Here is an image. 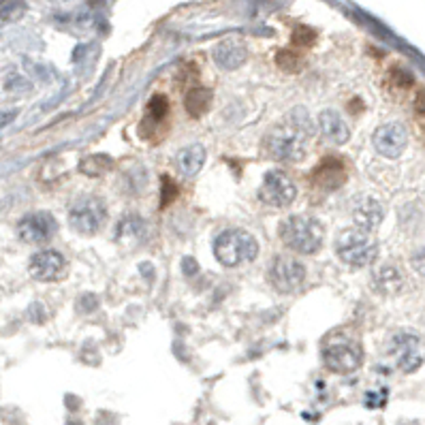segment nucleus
<instances>
[{
    "label": "nucleus",
    "instance_id": "1a4fd4ad",
    "mask_svg": "<svg viewBox=\"0 0 425 425\" xmlns=\"http://www.w3.org/2000/svg\"><path fill=\"white\" fill-rule=\"evenodd\" d=\"M297 197L295 182L282 171H269L259 188V199L271 207H289Z\"/></svg>",
    "mask_w": 425,
    "mask_h": 425
},
{
    "label": "nucleus",
    "instance_id": "b1692460",
    "mask_svg": "<svg viewBox=\"0 0 425 425\" xmlns=\"http://www.w3.org/2000/svg\"><path fill=\"white\" fill-rule=\"evenodd\" d=\"M410 267H412L419 276H425V246H421V248L410 257Z\"/></svg>",
    "mask_w": 425,
    "mask_h": 425
},
{
    "label": "nucleus",
    "instance_id": "39448f33",
    "mask_svg": "<svg viewBox=\"0 0 425 425\" xmlns=\"http://www.w3.org/2000/svg\"><path fill=\"white\" fill-rule=\"evenodd\" d=\"M323 364L327 370L335 372V374H350L359 370L362 362H364V350L362 346L342 333L331 335L325 344H323Z\"/></svg>",
    "mask_w": 425,
    "mask_h": 425
},
{
    "label": "nucleus",
    "instance_id": "412c9836",
    "mask_svg": "<svg viewBox=\"0 0 425 425\" xmlns=\"http://www.w3.org/2000/svg\"><path fill=\"white\" fill-rule=\"evenodd\" d=\"M278 64H280V68L291 70V73H295V70L302 68V60L293 51H280L278 54Z\"/></svg>",
    "mask_w": 425,
    "mask_h": 425
},
{
    "label": "nucleus",
    "instance_id": "20e7f679",
    "mask_svg": "<svg viewBox=\"0 0 425 425\" xmlns=\"http://www.w3.org/2000/svg\"><path fill=\"white\" fill-rule=\"evenodd\" d=\"M214 254L225 267H240L250 263L259 254V242L244 229H227L214 242Z\"/></svg>",
    "mask_w": 425,
    "mask_h": 425
},
{
    "label": "nucleus",
    "instance_id": "f257e3e1",
    "mask_svg": "<svg viewBox=\"0 0 425 425\" xmlns=\"http://www.w3.org/2000/svg\"><path fill=\"white\" fill-rule=\"evenodd\" d=\"M312 137V122L304 109H293L282 118L265 137V152L280 163H300Z\"/></svg>",
    "mask_w": 425,
    "mask_h": 425
},
{
    "label": "nucleus",
    "instance_id": "6e6552de",
    "mask_svg": "<svg viewBox=\"0 0 425 425\" xmlns=\"http://www.w3.org/2000/svg\"><path fill=\"white\" fill-rule=\"evenodd\" d=\"M389 355L402 372L410 374L425 362V342L412 331H400L389 340Z\"/></svg>",
    "mask_w": 425,
    "mask_h": 425
},
{
    "label": "nucleus",
    "instance_id": "ddd939ff",
    "mask_svg": "<svg viewBox=\"0 0 425 425\" xmlns=\"http://www.w3.org/2000/svg\"><path fill=\"white\" fill-rule=\"evenodd\" d=\"M383 218H385V207L378 199L370 195H362L352 203V221H355V227L372 233L383 223Z\"/></svg>",
    "mask_w": 425,
    "mask_h": 425
},
{
    "label": "nucleus",
    "instance_id": "5701e85b",
    "mask_svg": "<svg viewBox=\"0 0 425 425\" xmlns=\"http://www.w3.org/2000/svg\"><path fill=\"white\" fill-rule=\"evenodd\" d=\"M175 195H178V186L171 182V178H163V201H161V205L163 207L169 205L175 199Z\"/></svg>",
    "mask_w": 425,
    "mask_h": 425
},
{
    "label": "nucleus",
    "instance_id": "9d476101",
    "mask_svg": "<svg viewBox=\"0 0 425 425\" xmlns=\"http://www.w3.org/2000/svg\"><path fill=\"white\" fill-rule=\"evenodd\" d=\"M58 225L54 221L51 214H47V211H35V214H28L20 221L18 225V235L22 242L26 244H45L54 238Z\"/></svg>",
    "mask_w": 425,
    "mask_h": 425
},
{
    "label": "nucleus",
    "instance_id": "f3484780",
    "mask_svg": "<svg viewBox=\"0 0 425 425\" xmlns=\"http://www.w3.org/2000/svg\"><path fill=\"white\" fill-rule=\"evenodd\" d=\"M314 175H316V178H314V184L321 186V188H327V190L342 186L344 180H346L344 167H342V163L335 161V159H325L323 165H319V169H316Z\"/></svg>",
    "mask_w": 425,
    "mask_h": 425
},
{
    "label": "nucleus",
    "instance_id": "0eeeda50",
    "mask_svg": "<svg viewBox=\"0 0 425 425\" xmlns=\"http://www.w3.org/2000/svg\"><path fill=\"white\" fill-rule=\"evenodd\" d=\"M269 285L273 287V291L289 295L302 289L304 280H306V265L302 261H297L295 257L289 254H278L273 257L271 265H269Z\"/></svg>",
    "mask_w": 425,
    "mask_h": 425
},
{
    "label": "nucleus",
    "instance_id": "aec40b11",
    "mask_svg": "<svg viewBox=\"0 0 425 425\" xmlns=\"http://www.w3.org/2000/svg\"><path fill=\"white\" fill-rule=\"evenodd\" d=\"M118 233H120V238L122 235H130V238H135V235H139V238H144V233H146V223L141 221L137 214H133V216H126L122 223H120V229H118Z\"/></svg>",
    "mask_w": 425,
    "mask_h": 425
},
{
    "label": "nucleus",
    "instance_id": "dca6fc26",
    "mask_svg": "<svg viewBox=\"0 0 425 425\" xmlns=\"http://www.w3.org/2000/svg\"><path fill=\"white\" fill-rule=\"evenodd\" d=\"M372 280H374V289L381 295H398L402 291V287H404L402 271L391 263H385V265L376 267Z\"/></svg>",
    "mask_w": 425,
    "mask_h": 425
},
{
    "label": "nucleus",
    "instance_id": "423d86ee",
    "mask_svg": "<svg viewBox=\"0 0 425 425\" xmlns=\"http://www.w3.org/2000/svg\"><path fill=\"white\" fill-rule=\"evenodd\" d=\"M107 223V207L101 197H82L68 209V225L80 235H94Z\"/></svg>",
    "mask_w": 425,
    "mask_h": 425
},
{
    "label": "nucleus",
    "instance_id": "f8f14e48",
    "mask_svg": "<svg viewBox=\"0 0 425 425\" xmlns=\"http://www.w3.org/2000/svg\"><path fill=\"white\" fill-rule=\"evenodd\" d=\"M28 269L35 280L54 282L66 273V259L58 250H41L30 259Z\"/></svg>",
    "mask_w": 425,
    "mask_h": 425
},
{
    "label": "nucleus",
    "instance_id": "4be33fe9",
    "mask_svg": "<svg viewBox=\"0 0 425 425\" xmlns=\"http://www.w3.org/2000/svg\"><path fill=\"white\" fill-rule=\"evenodd\" d=\"M167 99L165 97H161V94H156L152 101H150V116L154 118V120H163L165 116H167Z\"/></svg>",
    "mask_w": 425,
    "mask_h": 425
},
{
    "label": "nucleus",
    "instance_id": "a211bd4d",
    "mask_svg": "<svg viewBox=\"0 0 425 425\" xmlns=\"http://www.w3.org/2000/svg\"><path fill=\"white\" fill-rule=\"evenodd\" d=\"M175 163L184 175H188V178L197 175L201 171V167L205 165V148L203 146H188L178 154Z\"/></svg>",
    "mask_w": 425,
    "mask_h": 425
},
{
    "label": "nucleus",
    "instance_id": "a878e982",
    "mask_svg": "<svg viewBox=\"0 0 425 425\" xmlns=\"http://www.w3.org/2000/svg\"><path fill=\"white\" fill-rule=\"evenodd\" d=\"M182 267H184V273H188V276H192V273L197 271V263H195L192 259H184V261H182Z\"/></svg>",
    "mask_w": 425,
    "mask_h": 425
},
{
    "label": "nucleus",
    "instance_id": "6ab92c4d",
    "mask_svg": "<svg viewBox=\"0 0 425 425\" xmlns=\"http://www.w3.org/2000/svg\"><path fill=\"white\" fill-rule=\"evenodd\" d=\"M184 107L195 118L203 116L211 107V92L207 88H192L184 99Z\"/></svg>",
    "mask_w": 425,
    "mask_h": 425
},
{
    "label": "nucleus",
    "instance_id": "2eb2a0df",
    "mask_svg": "<svg viewBox=\"0 0 425 425\" xmlns=\"http://www.w3.org/2000/svg\"><path fill=\"white\" fill-rule=\"evenodd\" d=\"M319 128L321 133L331 141V144H346L348 137H350V130H348V124L344 122V118L333 111V109H325L323 113H319Z\"/></svg>",
    "mask_w": 425,
    "mask_h": 425
},
{
    "label": "nucleus",
    "instance_id": "4468645a",
    "mask_svg": "<svg viewBox=\"0 0 425 425\" xmlns=\"http://www.w3.org/2000/svg\"><path fill=\"white\" fill-rule=\"evenodd\" d=\"M246 58H248V47L238 39H225L214 49V60L225 70L240 68L246 62Z\"/></svg>",
    "mask_w": 425,
    "mask_h": 425
},
{
    "label": "nucleus",
    "instance_id": "f03ea898",
    "mask_svg": "<svg viewBox=\"0 0 425 425\" xmlns=\"http://www.w3.org/2000/svg\"><path fill=\"white\" fill-rule=\"evenodd\" d=\"M278 233L285 246L297 254H314L316 250H321L325 240V227L316 218L306 214H295L282 221Z\"/></svg>",
    "mask_w": 425,
    "mask_h": 425
},
{
    "label": "nucleus",
    "instance_id": "7ed1b4c3",
    "mask_svg": "<svg viewBox=\"0 0 425 425\" xmlns=\"http://www.w3.org/2000/svg\"><path fill=\"white\" fill-rule=\"evenodd\" d=\"M335 254L350 267H368L378 257V244L370 231L359 227L344 229L335 240Z\"/></svg>",
    "mask_w": 425,
    "mask_h": 425
},
{
    "label": "nucleus",
    "instance_id": "bb28decb",
    "mask_svg": "<svg viewBox=\"0 0 425 425\" xmlns=\"http://www.w3.org/2000/svg\"><path fill=\"white\" fill-rule=\"evenodd\" d=\"M414 109H417L421 116H425V94H419V99H417V103H414Z\"/></svg>",
    "mask_w": 425,
    "mask_h": 425
},
{
    "label": "nucleus",
    "instance_id": "9b49d317",
    "mask_svg": "<svg viewBox=\"0 0 425 425\" xmlns=\"http://www.w3.org/2000/svg\"><path fill=\"white\" fill-rule=\"evenodd\" d=\"M372 144L376 148V152L385 159H398L408 144V133L400 122H389L383 124L374 137H372Z\"/></svg>",
    "mask_w": 425,
    "mask_h": 425
},
{
    "label": "nucleus",
    "instance_id": "393cba45",
    "mask_svg": "<svg viewBox=\"0 0 425 425\" xmlns=\"http://www.w3.org/2000/svg\"><path fill=\"white\" fill-rule=\"evenodd\" d=\"M16 116H18L16 109H13V111H3V113H0V128H5L7 124H11V122L16 120Z\"/></svg>",
    "mask_w": 425,
    "mask_h": 425
}]
</instances>
